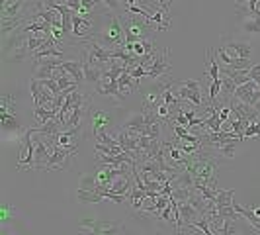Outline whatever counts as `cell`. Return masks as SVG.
Here are the masks:
<instances>
[{
    "label": "cell",
    "instance_id": "6da1fadb",
    "mask_svg": "<svg viewBox=\"0 0 260 235\" xmlns=\"http://www.w3.org/2000/svg\"><path fill=\"white\" fill-rule=\"evenodd\" d=\"M90 39L98 41L100 45H104L108 49H117V47L125 45V27L121 24V16L110 14L102 22L100 30Z\"/></svg>",
    "mask_w": 260,
    "mask_h": 235
},
{
    "label": "cell",
    "instance_id": "7a4b0ae2",
    "mask_svg": "<svg viewBox=\"0 0 260 235\" xmlns=\"http://www.w3.org/2000/svg\"><path fill=\"white\" fill-rule=\"evenodd\" d=\"M121 24L125 27V41L127 43L149 39V32L153 30V22H149L143 16L135 18V16H131V12H125V16H121Z\"/></svg>",
    "mask_w": 260,
    "mask_h": 235
},
{
    "label": "cell",
    "instance_id": "3957f363",
    "mask_svg": "<svg viewBox=\"0 0 260 235\" xmlns=\"http://www.w3.org/2000/svg\"><path fill=\"white\" fill-rule=\"evenodd\" d=\"M34 128L24 130V135L20 139V147H18V169H34L36 167V139H34Z\"/></svg>",
    "mask_w": 260,
    "mask_h": 235
},
{
    "label": "cell",
    "instance_id": "277c9868",
    "mask_svg": "<svg viewBox=\"0 0 260 235\" xmlns=\"http://www.w3.org/2000/svg\"><path fill=\"white\" fill-rule=\"evenodd\" d=\"M77 151H71V149H65V147H55L51 151V157L49 161L45 163L43 170H69L71 169V163H73V155Z\"/></svg>",
    "mask_w": 260,
    "mask_h": 235
},
{
    "label": "cell",
    "instance_id": "5b68a950",
    "mask_svg": "<svg viewBox=\"0 0 260 235\" xmlns=\"http://www.w3.org/2000/svg\"><path fill=\"white\" fill-rule=\"evenodd\" d=\"M235 98L245 102L248 106H254V108H260V86L254 82V80H248L245 84L237 86L235 91Z\"/></svg>",
    "mask_w": 260,
    "mask_h": 235
},
{
    "label": "cell",
    "instance_id": "8992f818",
    "mask_svg": "<svg viewBox=\"0 0 260 235\" xmlns=\"http://www.w3.org/2000/svg\"><path fill=\"white\" fill-rule=\"evenodd\" d=\"M170 69V63H169V49H156L155 53H153V61H151V65H149V78H155V80H158V78L162 77V75H167Z\"/></svg>",
    "mask_w": 260,
    "mask_h": 235
},
{
    "label": "cell",
    "instance_id": "52a82bcc",
    "mask_svg": "<svg viewBox=\"0 0 260 235\" xmlns=\"http://www.w3.org/2000/svg\"><path fill=\"white\" fill-rule=\"evenodd\" d=\"M78 227L88 233H117V231H121V223L104 222V220H82Z\"/></svg>",
    "mask_w": 260,
    "mask_h": 235
},
{
    "label": "cell",
    "instance_id": "ba28073f",
    "mask_svg": "<svg viewBox=\"0 0 260 235\" xmlns=\"http://www.w3.org/2000/svg\"><path fill=\"white\" fill-rule=\"evenodd\" d=\"M29 91H31V98H34V106H51L55 100V94H53L41 80L38 78H31L29 82Z\"/></svg>",
    "mask_w": 260,
    "mask_h": 235
},
{
    "label": "cell",
    "instance_id": "9c48e42d",
    "mask_svg": "<svg viewBox=\"0 0 260 235\" xmlns=\"http://www.w3.org/2000/svg\"><path fill=\"white\" fill-rule=\"evenodd\" d=\"M65 59H59V57H45V59H38L34 61V78L43 80V78H53V73L57 67H61Z\"/></svg>",
    "mask_w": 260,
    "mask_h": 235
},
{
    "label": "cell",
    "instance_id": "30bf717a",
    "mask_svg": "<svg viewBox=\"0 0 260 235\" xmlns=\"http://www.w3.org/2000/svg\"><path fill=\"white\" fill-rule=\"evenodd\" d=\"M225 53L233 59H250L252 55V47L247 41H239V39H225V45H223Z\"/></svg>",
    "mask_w": 260,
    "mask_h": 235
},
{
    "label": "cell",
    "instance_id": "8fae6325",
    "mask_svg": "<svg viewBox=\"0 0 260 235\" xmlns=\"http://www.w3.org/2000/svg\"><path fill=\"white\" fill-rule=\"evenodd\" d=\"M96 92L102 94V96H108L112 98L116 104H121L123 102V94L119 92V86H117V78H100V82L96 84Z\"/></svg>",
    "mask_w": 260,
    "mask_h": 235
},
{
    "label": "cell",
    "instance_id": "7c38bea8",
    "mask_svg": "<svg viewBox=\"0 0 260 235\" xmlns=\"http://www.w3.org/2000/svg\"><path fill=\"white\" fill-rule=\"evenodd\" d=\"M92 18H86V16H80V14H75L73 18V36L80 41H86L90 39V32H92Z\"/></svg>",
    "mask_w": 260,
    "mask_h": 235
},
{
    "label": "cell",
    "instance_id": "4fadbf2b",
    "mask_svg": "<svg viewBox=\"0 0 260 235\" xmlns=\"http://www.w3.org/2000/svg\"><path fill=\"white\" fill-rule=\"evenodd\" d=\"M34 130H36V128H34ZM34 139H36V167H34V170H43L45 163H47L49 157H51V149H49V145L43 141V137H41L39 131L34 133Z\"/></svg>",
    "mask_w": 260,
    "mask_h": 235
},
{
    "label": "cell",
    "instance_id": "5bb4252c",
    "mask_svg": "<svg viewBox=\"0 0 260 235\" xmlns=\"http://www.w3.org/2000/svg\"><path fill=\"white\" fill-rule=\"evenodd\" d=\"M90 124H92V135H94V139H96L100 131L110 130L112 116H110L108 112H104V110H92L90 112Z\"/></svg>",
    "mask_w": 260,
    "mask_h": 235
},
{
    "label": "cell",
    "instance_id": "9a60e30c",
    "mask_svg": "<svg viewBox=\"0 0 260 235\" xmlns=\"http://www.w3.org/2000/svg\"><path fill=\"white\" fill-rule=\"evenodd\" d=\"M61 67L71 73V77L75 78L78 84H82V82H84V63H82V59H80V61H75V59H71V61H63Z\"/></svg>",
    "mask_w": 260,
    "mask_h": 235
},
{
    "label": "cell",
    "instance_id": "2e32d148",
    "mask_svg": "<svg viewBox=\"0 0 260 235\" xmlns=\"http://www.w3.org/2000/svg\"><path fill=\"white\" fill-rule=\"evenodd\" d=\"M117 86H119V92H121L123 96L129 94L131 91H137V89H139V84L135 82V78L127 73V67H125V71H123V73L119 75V78H117Z\"/></svg>",
    "mask_w": 260,
    "mask_h": 235
},
{
    "label": "cell",
    "instance_id": "e0dca14e",
    "mask_svg": "<svg viewBox=\"0 0 260 235\" xmlns=\"http://www.w3.org/2000/svg\"><path fill=\"white\" fill-rule=\"evenodd\" d=\"M77 198L78 202H82V204H98V202L106 200L102 192H98V190H84V188H78Z\"/></svg>",
    "mask_w": 260,
    "mask_h": 235
},
{
    "label": "cell",
    "instance_id": "ac0fdd59",
    "mask_svg": "<svg viewBox=\"0 0 260 235\" xmlns=\"http://www.w3.org/2000/svg\"><path fill=\"white\" fill-rule=\"evenodd\" d=\"M233 206H235V210H237V214H239L243 220H247L254 231H258V233H260V218H258V216H256L252 210L243 208V206H239V204H233Z\"/></svg>",
    "mask_w": 260,
    "mask_h": 235
},
{
    "label": "cell",
    "instance_id": "d6986e66",
    "mask_svg": "<svg viewBox=\"0 0 260 235\" xmlns=\"http://www.w3.org/2000/svg\"><path fill=\"white\" fill-rule=\"evenodd\" d=\"M34 114H36V120H38V126L49 122L53 118H57V110H53L51 106H34Z\"/></svg>",
    "mask_w": 260,
    "mask_h": 235
},
{
    "label": "cell",
    "instance_id": "ffe728a7",
    "mask_svg": "<svg viewBox=\"0 0 260 235\" xmlns=\"http://www.w3.org/2000/svg\"><path fill=\"white\" fill-rule=\"evenodd\" d=\"M0 124L6 131L20 130V120L12 112H0Z\"/></svg>",
    "mask_w": 260,
    "mask_h": 235
},
{
    "label": "cell",
    "instance_id": "44dd1931",
    "mask_svg": "<svg viewBox=\"0 0 260 235\" xmlns=\"http://www.w3.org/2000/svg\"><path fill=\"white\" fill-rule=\"evenodd\" d=\"M45 57H59V59H63L65 55L61 49H55V45H45V47H41L39 51H36L31 55V59L34 61H38V59H45Z\"/></svg>",
    "mask_w": 260,
    "mask_h": 235
},
{
    "label": "cell",
    "instance_id": "7402d4cb",
    "mask_svg": "<svg viewBox=\"0 0 260 235\" xmlns=\"http://www.w3.org/2000/svg\"><path fill=\"white\" fill-rule=\"evenodd\" d=\"M233 196H235V190L233 188H229V190H217V200H215V204H217V208H225V206H233Z\"/></svg>",
    "mask_w": 260,
    "mask_h": 235
},
{
    "label": "cell",
    "instance_id": "603a6c76",
    "mask_svg": "<svg viewBox=\"0 0 260 235\" xmlns=\"http://www.w3.org/2000/svg\"><path fill=\"white\" fill-rule=\"evenodd\" d=\"M208 73L209 77H211V80H215V78L221 77V71H219V63H217V59L213 57V51L209 49L208 51Z\"/></svg>",
    "mask_w": 260,
    "mask_h": 235
},
{
    "label": "cell",
    "instance_id": "cb8c5ba5",
    "mask_svg": "<svg viewBox=\"0 0 260 235\" xmlns=\"http://www.w3.org/2000/svg\"><path fill=\"white\" fill-rule=\"evenodd\" d=\"M145 124V112H135V114H131L127 120H125V124H123V128H127V130H133V128H139V126H143Z\"/></svg>",
    "mask_w": 260,
    "mask_h": 235
},
{
    "label": "cell",
    "instance_id": "d4e9b609",
    "mask_svg": "<svg viewBox=\"0 0 260 235\" xmlns=\"http://www.w3.org/2000/svg\"><path fill=\"white\" fill-rule=\"evenodd\" d=\"M247 137H258L260 139V120L250 122L247 128H245V139Z\"/></svg>",
    "mask_w": 260,
    "mask_h": 235
},
{
    "label": "cell",
    "instance_id": "484cf974",
    "mask_svg": "<svg viewBox=\"0 0 260 235\" xmlns=\"http://www.w3.org/2000/svg\"><path fill=\"white\" fill-rule=\"evenodd\" d=\"M248 77H250V80H254L260 86V63L258 65H252L248 69Z\"/></svg>",
    "mask_w": 260,
    "mask_h": 235
},
{
    "label": "cell",
    "instance_id": "4316f807",
    "mask_svg": "<svg viewBox=\"0 0 260 235\" xmlns=\"http://www.w3.org/2000/svg\"><path fill=\"white\" fill-rule=\"evenodd\" d=\"M65 4H67V6H69V8H71V10H73L75 14H78V10H80V6H82V4H80V0H67Z\"/></svg>",
    "mask_w": 260,
    "mask_h": 235
},
{
    "label": "cell",
    "instance_id": "83f0119b",
    "mask_svg": "<svg viewBox=\"0 0 260 235\" xmlns=\"http://www.w3.org/2000/svg\"><path fill=\"white\" fill-rule=\"evenodd\" d=\"M250 210H252V212H254V214H256V216L260 218V208H250Z\"/></svg>",
    "mask_w": 260,
    "mask_h": 235
},
{
    "label": "cell",
    "instance_id": "f1b7e54d",
    "mask_svg": "<svg viewBox=\"0 0 260 235\" xmlns=\"http://www.w3.org/2000/svg\"><path fill=\"white\" fill-rule=\"evenodd\" d=\"M170 2H172V0H167V4H169V6H170Z\"/></svg>",
    "mask_w": 260,
    "mask_h": 235
}]
</instances>
